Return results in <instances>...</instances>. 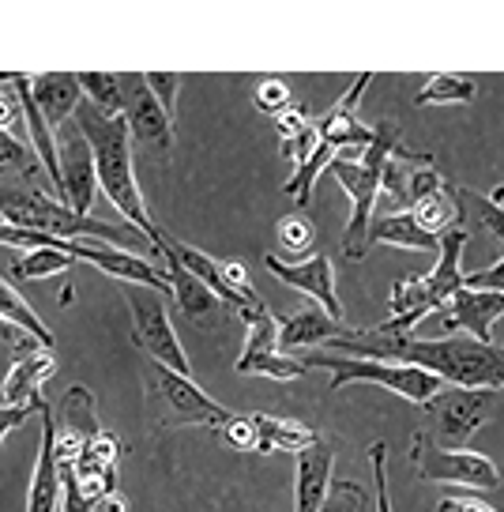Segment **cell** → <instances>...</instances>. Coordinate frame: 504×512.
I'll return each instance as SVG.
<instances>
[{
	"mask_svg": "<svg viewBox=\"0 0 504 512\" xmlns=\"http://www.w3.org/2000/svg\"><path fill=\"white\" fill-rule=\"evenodd\" d=\"M328 354L347 358H373V362H403L441 377L448 388L471 392H497L504 388V347L478 343L471 336H384L377 328H339L328 339Z\"/></svg>",
	"mask_w": 504,
	"mask_h": 512,
	"instance_id": "cell-1",
	"label": "cell"
},
{
	"mask_svg": "<svg viewBox=\"0 0 504 512\" xmlns=\"http://www.w3.org/2000/svg\"><path fill=\"white\" fill-rule=\"evenodd\" d=\"M72 125L83 132V140H87V147H91L98 189L106 192V200L125 215V223L132 226L136 234H143V238L151 241V249H155L158 226H155V219L147 215L143 192H140V185H136V170H132V140H128L125 117H113V113L95 110L91 102H79L76 113H72Z\"/></svg>",
	"mask_w": 504,
	"mask_h": 512,
	"instance_id": "cell-2",
	"label": "cell"
},
{
	"mask_svg": "<svg viewBox=\"0 0 504 512\" xmlns=\"http://www.w3.org/2000/svg\"><path fill=\"white\" fill-rule=\"evenodd\" d=\"M0 223L23 226V230H34V234H46L57 241H106L117 249L147 241L132 226H113L95 219V215H76L61 196H49L42 189H16V185H0Z\"/></svg>",
	"mask_w": 504,
	"mask_h": 512,
	"instance_id": "cell-3",
	"label": "cell"
},
{
	"mask_svg": "<svg viewBox=\"0 0 504 512\" xmlns=\"http://www.w3.org/2000/svg\"><path fill=\"white\" fill-rule=\"evenodd\" d=\"M395 151V125L380 121L373 128V144L362 151V159H331L328 174L339 181V189L350 196L354 215H350L347 230H343V256L347 260H365L369 256V226H373V208L380 196V174L384 162Z\"/></svg>",
	"mask_w": 504,
	"mask_h": 512,
	"instance_id": "cell-4",
	"label": "cell"
},
{
	"mask_svg": "<svg viewBox=\"0 0 504 512\" xmlns=\"http://www.w3.org/2000/svg\"><path fill=\"white\" fill-rule=\"evenodd\" d=\"M301 362L328 369L331 392H339L347 384H380L392 396H403L407 403L429 407L448 388L441 377H433V373H426V369L418 366H403V362H373V358H347V354H309Z\"/></svg>",
	"mask_w": 504,
	"mask_h": 512,
	"instance_id": "cell-5",
	"label": "cell"
},
{
	"mask_svg": "<svg viewBox=\"0 0 504 512\" xmlns=\"http://www.w3.org/2000/svg\"><path fill=\"white\" fill-rule=\"evenodd\" d=\"M151 396H155L162 426H215L222 430L234 418L230 407L211 400L192 377L158 366V362H151Z\"/></svg>",
	"mask_w": 504,
	"mask_h": 512,
	"instance_id": "cell-6",
	"label": "cell"
},
{
	"mask_svg": "<svg viewBox=\"0 0 504 512\" xmlns=\"http://www.w3.org/2000/svg\"><path fill=\"white\" fill-rule=\"evenodd\" d=\"M121 287H125V305L128 313H132L136 347L151 354V362H158V366L189 377V354L181 347V339L174 332V320H170V309H166L170 298H162V294L147 287H128V283H121Z\"/></svg>",
	"mask_w": 504,
	"mask_h": 512,
	"instance_id": "cell-7",
	"label": "cell"
},
{
	"mask_svg": "<svg viewBox=\"0 0 504 512\" xmlns=\"http://www.w3.org/2000/svg\"><path fill=\"white\" fill-rule=\"evenodd\" d=\"M410 460L418 479L426 482H456V486H471V490H497L501 486V471L493 460L471 448H441L426 441L422 433H414L410 445Z\"/></svg>",
	"mask_w": 504,
	"mask_h": 512,
	"instance_id": "cell-8",
	"label": "cell"
},
{
	"mask_svg": "<svg viewBox=\"0 0 504 512\" xmlns=\"http://www.w3.org/2000/svg\"><path fill=\"white\" fill-rule=\"evenodd\" d=\"M429 426L418 430L426 441L441 448H467L478 426L493 411V392H471V388H444L437 400L426 407Z\"/></svg>",
	"mask_w": 504,
	"mask_h": 512,
	"instance_id": "cell-9",
	"label": "cell"
},
{
	"mask_svg": "<svg viewBox=\"0 0 504 512\" xmlns=\"http://www.w3.org/2000/svg\"><path fill=\"white\" fill-rule=\"evenodd\" d=\"M121 91H125L121 117L128 125V140L143 147V151L158 155V159H166L174 151V121L162 113L155 95L147 91L143 72H121Z\"/></svg>",
	"mask_w": 504,
	"mask_h": 512,
	"instance_id": "cell-10",
	"label": "cell"
},
{
	"mask_svg": "<svg viewBox=\"0 0 504 512\" xmlns=\"http://www.w3.org/2000/svg\"><path fill=\"white\" fill-rule=\"evenodd\" d=\"M61 249L72 260H83V264H95L102 272L117 279V283H128V287H147L162 294V298H170V279L166 272L151 264V260H143L140 253H132V249H117V245H106V241H87V238H76V241H61Z\"/></svg>",
	"mask_w": 504,
	"mask_h": 512,
	"instance_id": "cell-11",
	"label": "cell"
},
{
	"mask_svg": "<svg viewBox=\"0 0 504 512\" xmlns=\"http://www.w3.org/2000/svg\"><path fill=\"white\" fill-rule=\"evenodd\" d=\"M53 144H57V162H61V189H64V204L76 211V215H87L91 211V200H95V159H91V147L83 140L72 121L61 128H53Z\"/></svg>",
	"mask_w": 504,
	"mask_h": 512,
	"instance_id": "cell-12",
	"label": "cell"
},
{
	"mask_svg": "<svg viewBox=\"0 0 504 512\" xmlns=\"http://www.w3.org/2000/svg\"><path fill=\"white\" fill-rule=\"evenodd\" d=\"M264 268H268L275 279H283L286 287L309 294L331 320L343 324V305H339V294H335V268H331V256L316 253V256L298 260V264H290V260H283V256L268 253L264 256Z\"/></svg>",
	"mask_w": 504,
	"mask_h": 512,
	"instance_id": "cell-13",
	"label": "cell"
},
{
	"mask_svg": "<svg viewBox=\"0 0 504 512\" xmlns=\"http://www.w3.org/2000/svg\"><path fill=\"white\" fill-rule=\"evenodd\" d=\"M369 83H373V72H362L347 95L339 98L324 117L313 121L316 140L328 144L335 155H343V151H365V147L373 144V128L362 125V117H358V102H362V91Z\"/></svg>",
	"mask_w": 504,
	"mask_h": 512,
	"instance_id": "cell-14",
	"label": "cell"
},
{
	"mask_svg": "<svg viewBox=\"0 0 504 512\" xmlns=\"http://www.w3.org/2000/svg\"><path fill=\"white\" fill-rule=\"evenodd\" d=\"M158 256L166 260V279H170V298H174V305L181 309V317L192 320L196 328H222L226 320H230V309L211 294V290L196 279V275H189L185 268H181V260H177L166 245H158Z\"/></svg>",
	"mask_w": 504,
	"mask_h": 512,
	"instance_id": "cell-15",
	"label": "cell"
},
{
	"mask_svg": "<svg viewBox=\"0 0 504 512\" xmlns=\"http://www.w3.org/2000/svg\"><path fill=\"white\" fill-rule=\"evenodd\" d=\"M98 433H102V426H98L95 396H91V388L72 384V388L64 392L61 426H57V437H53V456H57V467L76 464L79 448L87 445L91 437H98Z\"/></svg>",
	"mask_w": 504,
	"mask_h": 512,
	"instance_id": "cell-16",
	"label": "cell"
},
{
	"mask_svg": "<svg viewBox=\"0 0 504 512\" xmlns=\"http://www.w3.org/2000/svg\"><path fill=\"white\" fill-rule=\"evenodd\" d=\"M504 317V294L459 287L444 305V332H467L478 343H493V324Z\"/></svg>",
	"mask_w": 504,
	"mask_h": 512,
	"instance_id": "cell-17",
	"label": "cell"
},
{
	"mask_svg": "<svg viewBox=\"0 0 504 512\" xmlns=\"http://www.w3.org/2000/svg\"><path fill=\"white\" fill-rule=\"evenodd\" d=\"M380 189L392 196L395 204H403V211H410L418 200H426L433 192L444 189L441 174L426 166V162L418 159V155H403L399 147H395L388 162H384V174H380Z\"/></svg>",
	"mask_w": 504,
	"mask_h": 512,
	"instance_id": "cell-18",
	"label": "cell"
},
{
	"mask_svg": "<svg viewBox=\"0 0 504 512\" xmlns=\"http://www.w3.org/2000/svg\"><path fill=\"white\" fill-rule=\"evenodd\" d=\"M27 91H31L34 106H38V113H42V121H46L49 128L68 125L76 106L83 102L76 72H42V76H27Z\"/></svg>",
	"mask_w": 504,
	"mask_h": 512,
	"instance_id": "cell-19",
	"label": "cell"
},
{
	"mask_svg": "<svg viewBox=\"0 0 504 512\" xmlns=\"http://www.w3.org/2000/svg\"><path fill=\"white\" fill-rule=\"evenodd\" d=\"M53 437H57V422H53L46 403L42 407L38 464H34L31 486H27V512H57V501H61V467H57V456H53Z\"/></svg>",
	"mask_w": 504,
	"mask_h": 512,
	"instance_id": "cell-20",
	"label": "cell"
},
{
	"mask_svg": "<svg viewBox=\"0 0 504 512\" xmlns=\"http://www.w3.org/2000/svg\"><path fill=\"white\" fill-rule=\"evenodd\" d=\"M57 369V358L53 351H31V354H19L16 366L8 369V377L0 384V403L4 407H23V403L42 400V384L53 377Z\"/></svg>",
	"mask_w": 504,
	"mask_h": 512,
	"instance_id": "cell-21",
	"label": "cell"
},
{
	"mask_svg": "<svg viewBox=\"0 0 504 512\" xmlns=\"http://www.w3.org/2000/svg\"><path fill=\"white\" fill-rule=\"evenodd\" d=\"M448 196L456 204L459 226L471 234H482L486 241H493L497 249H504V208H497L489 196L467 189V185H448Z\"/></svg>",
	"mask_w": 504,
	"mask_h": 512,
	"instance_id": "cell-22",
	"label": "cell"
},
{
	"mask_svg": "<svg viewBox=\"0 0 504 512\" xmlns=\"http://www.w3.org/2000/svg\"><path fill=\"white\" fill-rule=\"evenodd\" d=\"M331 448L316 441L313 448L298 452V475H294V512H316L331 486Z\"/></svg>",
	"mask_w": 504,
	"mask_h": 512,
	"instance_id": "cell-23",
	"label": "cell"
},
{
	"mask_svg": "<svg viewBox=\"0 0 504 512\" xmlns=\"http://www.w3.org/2000/svg\"><path fill=\"white\" fill-rule=\"evenodd\" d=\"M16 125H23L16 95H0V174H38L42 162L34 151L16 136Z\"/></svg>",
	"mask_w": 504,
	"mask_h": 512,
	"instance_id": "cell-24",
	"label": "cell"
},
{
	"mask_svg": "<svg viewBox=\"0 0 504 512\" xmlns=\"http://www.w3.org/2000/svg\"><path fill=\"white\" fill-rule=\"evenodd\" d=\"M339 320H331L324 309H301L294 317L279 320V351H309L328 343L331 336H339Z\"/></svg>",
	"mask_w": 504,
	"mask_h": 512,
	"instance_id": "cell-25",
	"label": "cell"
},
{
	"mask_svg": "<svg viewBox=\"0 0 504 512\" xmlns=\"http://www.w3.org/2000/svg\"><path fill=\"white\" fill-rule=\"evenodd\" d=\"M373 245H399V249H418V253L437 256L441 238L426 234L422 226L414 223L410 211H388V215L373 219V226H369V249H373Z\"/></svg>",
	"mask_w": 504,
	"mask_h": 512,
	"instance_id": "cell-26",
	"label": "cell"
},
{
	"mask_svg": "<svg viewBox=\"0 0 504 512\" xmlns=\"http://www.w3.org/2000/svg\"><path fill=\"white\" fill-rule=\"evenodd\" d=\"M256 426V452H305L320 441V433L301 426L294 418H271V415H252Z\"/></svg>",
	"mask_w": 504,
	"mask_h": 512,
	"instance_id": "cell-27",
	"label": "cell"
},
{
	"mask_svg": "<svg viewBox=\"0 0 504 512\" xmlns=\"http://www.w3.org/2000/svg\"><path fill=\"white\" fill-rule=\"evenodd\" d=\"M478 98V80L474 76H456V72H437L426 76V83L418 87L414 106L426 110V106H471Z\"/></svg>",
	"mask_w": 504,
	"mask_h": 512,
	"instance_id": "cell-28",
	"label": "cell"
},
{
	"mask_svg": "<svg viewBox=\"0 0 504 512\" xmlns=\"http://www.w3.org/2000/svg\"><path fill=\"white\" fill-rule=\"evenodd\" d=\"M0 320L23 328L42 351H53V332L46 328V320L38 317V313L31 309V302H27L12 283H4V279H0Z\"/></svg>",
	"mask_w": 504,
	"mask_h": 512,
	"instance_id": "cell-29",
	"label": "cell"
},
{
	"mask_svg": "<svg viewBox=\"0 0 504 512\" xmlns=\"http://www.w3.org/2000/svg\"><path fill=\"white\" fill-rule=\"evenodd\" d=\"M76 83L83 91V102H91L95 110L121 117L125 91H121V72H76Z\"/></svg>",
	"mask_w": 504,
	"mask_h": 512,
	"instance_id": "cell-30",
	"label": "cell"
},
{
	"mask_svg": "<svg viewBox=\"0 0 504 512\" xmlns=\"http://www.w3.org/2000/svg\"><path fill=\"white\" fill-rule=\"evenodd\" d=\"M234 369L241 377H271V381H298L309 373V366L301 358L275 351V354H256V358H237Z\"/></svg>",
	"mask_w": 504,
	"mask_h": 512,
	"instance_id": "cell-31",
	"label": "cell"
},
{
	"mask_svg": "<svg viewBox=\"0 0 504 512\" xmlns=\"http://www.w3.org/2000/svg\"><path fill=\"white\" fill-rule=\"evenodd\" d=\"M76 268V260L64 253L61 241L49 245V249H31L27 256H19L12 264V275L16 279H46V275H64Z\"/></svg>",
	"mask_w": 504,
	"mask_h": 512,
	"instance_id": "cell-32",
	"label": "cell"
},
{
	"mask_svg": "<svg viewBox=\"0 0 504 512\" xmlns=\"http://www.w3.org/2000/svg\"><path fill=\"white\" fill-rule=\"evenodd\" d=\"M410 215H414V223L422 226L426 234H433V238H441L444 230H452V226H459L456 204H452V196H448V189L433 192V196H426V200H418V204L410 208Z\"/></svg>",
	"mask_w": 504,
	"mask_h": 512,
	"instance_id": "cell-33",
	"label": "cell"
},
{
	"mask_svg": "<svg viewBox=\"0 0 504 512\" xmlns=\"http://www.w3.org/2000/svg\"><path fill=\"white\" fill-rule=\"evenodd\" d=\"M143 83H147V91H151L155 102L162 106V113L174 121L177 117V95H181L185 76H177V72H143Z\"/></svg>",
	"mask_w": 504,
	"mask_h": 512,
	"instance_id": "cell-34",
	"label": "cell"
},
{
	"mask_svg": "<svg viewBox=\"0 0 504 512\" xmlns=\"http://www.w3.org/2000/svg\"><path fill=\"white\" fill-rule=\"evenodd\" d=\"M365 509V490L358 482H331L328 497L320 501L316 512H362Z\"/></svg>",
	"mask_w": 504,
	"mask_h": 512,
	"instance_id": "cell-35",
	"label": "cell"
},
{
	"mask_svg": "<svg viewBox=\"0 0 504 512\" xmlns=\"http://www.w3.org/2000/svg\"><path fill=\"white\" fill-rule=\"evenodd\" d=\"M369 464H373L377 512H392V497H388V441H373V445H369Z\"/></svg>",
	"mask_w": 504,
	"mask_h": 512,
	"instance_id": "cell-36",
	"label": "cell"
},
{
	"mask_svg": "<svg viewBox=\"0 0 504 512\" xmlns=\"http://www.w3.org/2000/svg\"><path fill=\"white\" fill-rule=\"evenodd\" d=\"M313 223L305 219V215H290L283 226H279V241H283L286 253H309V245H313Z\"/></svg>",
	"mask_w": 504,
	"mask_h": 512,
	"instance_id": "cell-37",
	"label": "cell"
},
{
	"mask_svg": "<svg viewBox=\"0 0 504 512\" xmlns=\"http://www.w3.org/2000/svg\"><path fill=\"white\" fill-rule=\"evenodd\" d=\"M252 102H256V110H260V113L279 117L283 110H290V87H286L283 80H264L260 87H256Z\"/></svg>",
	"mask_w": 504,
	"mask_h": 512,
	"instance_id": "cell-38",
	"label": "cell"
},
{
	"mask_svg": "<svg viewBox=\"0 0 504 512\" xmlns=\"http://www.w3.org/2000/svg\"><path fill=\"white\" fill-rule=\"evenodd\" d=\"M61 497H64V509L61 512H95V497L83 494V486L76 482L72 467H61Z\"/></svg>",
	"mask_w": 504,
	"mask_h": 512,
	"instance_id": "cell-39",
	"label": "cell"
},
{
	"mask_svg": "<svg viewBox=\"0 0 504 512\" xmlns=\"http://www.w3.org/2000/svg\"><path fill=\"white\" fill-rule=\"evenodd\" d=\"M222 437H226V445L237 448V452H256V426H252V415H234L222 426Z\"/></svg>",
	"mask_w": 504,
	"mask_h": 512,
	"instance_id": "cell-40",
	"label": "cell"
},
{
	"mask_svg": "<svg viewBox=\"0 0 504 512\" xmlns=\"http://www.w3.org/2000/svg\"><path fill=\"white\" fill-rule=\"evenodd\" d=\"M463 287L504 294V256H501V260H493L489 268H478V272H467V275H463Z\"/></svg>",
	"mask_w": 504,
	"mask_h": 512,
	"instance_id": "cell-41",
	"label": "cell"
},
{
	"mask_svg": "<svg viewBox=\"0 0 504 512\" xmlns=\"http://www.w3.org/2000/svg\"><path fill=\"white\" fill-rule=\"evenodd\" d=\"M42 407H46V400L23 403V407H4V403H0V445H4L8 433L16 430V426H23V422H27L34 411H42Z\"/></svg>",
	"mask_w": 504,
	"mask_h": 512,
	"instance_id": "cell-42",
	"label": "cell"
},
{
	"mask_svg": "<svg viewBox=\"0 0 504 512\" xmlns=\"http://www.w3.org/2000/svg\"><path fill=\"white\" fill-rule=\"evenodd\" d=\"M275 128H279L283 144H290V140H298L301 132L309 128V117H305L301 110H294V106H290V110H283L279 117H275Z\"/></svg>",
	"mask_w": 504,
	"mask_h": 512,
	"instance_id": "cell-43",
	"label": "cell"
},
{
	"mask_svg": "<svg viewBox=\"0 0 504 512\" xmlns=\"http://www.w3.org/2000/svg\"><path fill=\"white\" fill-rule=\"evenodd\" d=\"M437 509L441 512H497V509H489V505H478V501H463V497H444Z\"/></svg>",
	"mask_w": 504,
	"mask_h": 512,
	"instance_id": "cell-44",
	"label": "cell"
},
{
	"mask_svg": "<svg viewBox=\"0 0 504 512\" xmlns=\"http://www.w3.org/2000/svg\"><path fill=\"white\" fill-rule=\"evenodd\" d=\"M95 512H125V497L121 494H106L95 501Z\"/></svg>",
	"mask_w": 504,
	"mask_h": 512,
	"instance_id": "cell-45",
	"label": "cell"
},
{
	"mask_svg": "<svg viewBox=\"0 0 504 512\" xmlns=\"http://www.w3.org/2000/svg\"><path fill=\"white\" fill-rule=\"evenodd\" d=\"M489 200H493L497 208H504V185H501V189H493V196H489Z\"/></svg>",
	"mask_w": 504,
	"mask_h": 512,
	"instance_id": "cell-46",
	"label": "cell"
},
{
	"mask_svg": "<svg viewBox=\"0 0 504 512\" xmlns=\"http://www.w3.org/2000/svg\"><path fill=\"white\" fill-rule=\"evenodd\" d=\"M12 80H16L12 72H0V87H4V83H12Z\"/></svg>",
	"mask_w": 504,
	"mask_h": 512,
	"instance_id": "cell-47",
	"label": "cell"
}]
</instances>
